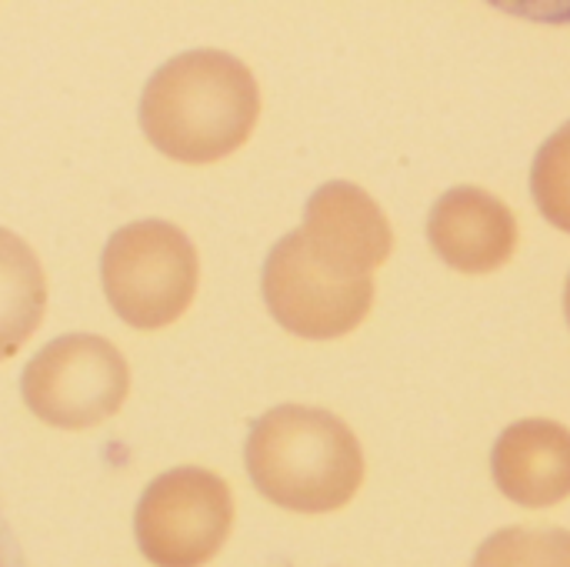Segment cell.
I'll return each mask as SVG.
<instances>
[{"label": "cell", "mask_w": 570, "mask_h": 567, "mask_svg": "<svg viewBox=\"0 0 570 567\" xmlns=\"http://www.w3.org/2000/svg\"><path fill=\"white\" fill-rule=\"evenodd\" d=\"M47 307V274L33 247L13 231L0 227V361L13 358Z\"/></svg>", "instance_id": "30bf717a"}, {"label": "cell", "mask_w": 570, "mask_h": 567, "mask_svg": "<svg viewBox=\"0 0 570 567\" xmlns=\"http://www.w3.org/2000/svg\"><path fill=\"white\" fill-rule=\"evenodd\" d=\"M100 281L124 324L157 331L190 307L200 281V261L177 224L134 221L107 241Z\"/></svg>", "instance_id": "3957f363"}, {"label": "cell", "mask_w": 570, "mask_h": 567, "mask_svg": "<svg viewBox=\"0 0 570 567\" xmlns=\"http://www.w3.org/2000/svg\"><path fill=\"white\" fill-rule=\"evenodd\" d=\"M297 237L314 261L347 281H374L371 274L394 247L384 211L367 190L347 180H331L314 190Z\"/></svg>", "instance_id": "52a82bcc"}, {"label": "cell", "mask_w": 570, "mask_h": 567, "mask_svg": "<svg viewBox=\"0 0 570 567\" xmlns=\"http://www.w3.org/2000/svg\"><path fill=\"white\" fill-rule=\"evenodd\" d=\"M264 301L274 321L307 341L351 334L374 304V281H347L307 254L297 231L281 237L264 264Z\"/></svg>", "instance_id": "8992f818"}, {"label": "cell", "mask_w": 570, "mask_h": 567, "mask_svg": "<svg viewBox=\"0 0 570 567\" xmlns=\"http://www.w3.org/2000/svg\"><path fill=\"white\" fill-rule=\"evenodd\" d=\"M531 190L541 214L570 234V124L558 127L534 157Z\"/></svg>", "instance_id": "7c38bea8"}, {"label": "cell", "mask_w": 570, "mask_h": 567, "mask_svg": "<svg viewBox=\"0 0 570 567\" xmlns=\"http://www.w3.org/2000/svg\"><path fill=\"white\" fill-rule=\"evenodd\" d=\"M254 488L301 515L344 508L364 481V451L331 411L284 404L254 421L244 448Z\"/></svg>", "instance_id": "7a4b0ae2"}, {"label": "cell", "mask_w": 570, "mask_h": 567, "mask_svg": "<svg viewBox=\"0 0 570 567\" xmlns=\"http://www.w3.org/2000/svg\"><path fill=\"white\" fill-rule=\"evenodd\" d=\"M230 518V488L214 471L174 468L144 491L137 531L160 567H197L224 545Z\"/></svg>", "instance_id": "5b68a950"}, {"label": "cell", "mask_w": 570, "mask_h": 567, "mask_svg": "<svg viewBox=\"0 0 570 567\" xmlns=\"http://www.w3.org/2000/svg\"><path fill=\"white\" fill-rule=\"evenodd\" d=\"M564 311H568V324H570V277H568V287H564Z\"/></svg>", "instance_id": "5bb4252c"}, {"label": "cell", "mask_w": 570, "mask_h": 567, "mask_svg": "<svg viewBox=\"0 0 570 567\" xmlns=\"http://www.w3.org/2000/svg\"><path fill=\"white\" fill-rule=\"evenodd\" d=\"M261 117V90L244 60L224 50H187L144 87L140 127L170 160L214 164L234 154Z\"/></svg>", "instance_id": "6da1fadb"}, {"label": "cell", "mask_w": 570, "mask_h": 567, "mask_svg": "<svg viewBox=\"0 0 570 567\" xmlns=\"http://www.w3.org/2000/svg\"><path fill=\"white\" fill-rule=\"evenodd\" d=\"M504 498L521 508H551L570 498V431L548 418L511 424L491 454Z\"/></svg>", "instance_id": "9c48e42d"}, {"label": "cell", "mask_w": 570, "mask_h": 567, "mask_svg": "<svg viewBox=\"0 0 570 567\" xmlns=\"http://www.w3.org/2000/svg\"><path fill=\"white\" fill-rule=\"evenodd\" d=\"M471 567H570V531L504 528L478 548Z\"/></svg>", "instance_id": "8fae6325"}, {"label": "cell", "mask_w": 570, "mask_h": 567, "mask_svg": "<svg viewBox=\"0 0 570 567\" xmlns=\"http://www.w3.org/2000/svg\"><path fill=\"white\" fill-rule=\"evenodd\" d=\"M0 567H27V555H23V545L13 531V521L3 508V498H0Z\"/></svg>", "instance_id": "4fadbf2b"}, {"label": "cell", "mask_w": 570, "mask_h": 567, "mask_svg": "<svg viewBox=\"0 0 570 567\" xmlns=\"http://www.w3.org/2000/svg\"><path fill=\"white\" fill-rule=\"evenodd\" d=\"M20 394L37 421L83 431L120 411L130 394V368L107 338L63 334L27 361Z\"/></svg>", "instance_id": "277c9868"}, {"label": "cell", "mask_w": 570, "mask_h": 567, "mask_svg": "<svg viewBox=\"0 0 570 567\" xmlns=\"http://www.w3.org/2000/svg\"><path fill=\"white\" fill-rule=\"evenodd\" d=\"M428 237L454 271L491 274L514 257L518 221L501 197L481 187H454L431 207Z\"/></svg>", "instance_id": "ba28073f"}]
</instances>
